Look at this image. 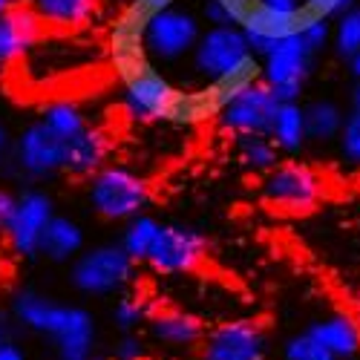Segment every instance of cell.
Masks as SVG:
<instances>
[{
	"label": "cell",
	"instance_id": "obj_1",
	"mask_svg": "<svg viewBox=\"0 0 360 360\" xmlns=\"http://www.w3.org/2000/svg\"><path fill=\"white\" fill-rule=\"evenodd\" d=\"M12 317L55 346L58 360H89L96 346V317L84 306H67L38 291H18Z\"/></svg>",
	"mask_w": 360,
	"mask_h": 360
},
{
	"label": "cell",
	"instance_id": "obj_2",
	"mask_svg": "<svg viewBox=\"0 0 360 360\" xmlns=\"http://www.w3.org/2000/svg\"><path fill=\"white\" fill-rule=\"evenodd\" d=\"M326 196V179L303 162H280L262 176V199L285 214H309Z\"/></svg>",
	"mask_w": 360,
	"mask_h": 360
},
{
	"label": "cell",
	"instance_id": "obj_3",
	"mask_svg": "<svg viewBox=\"0 0 360 360\" xmlns=\"http://www.w3.org/2000/svg\"><path fill=\"white\" fill-rule=\"evenodd\" d=\"M136 271V259L122 245H96L72 262V285L86 297L122 294Z\"/></svg>",
	"mask_w": 360,
	"mask_h": 360
},
{
	"label": "cell",
	"instance_id": "obj_4",
	"mask_svg": "<svg viewBox=\"0 0 360 360\" xmlns=\"http://www.w3.org/2000/svg\"><path fill=\"white\" fill-rule=\"evenodd\" d=\"M89 202L96 214L112 222H130L150 205V185L127 167H101L93 173Z\"/></svg>",
	"mask_w": 360,
	"mask_h": 360
},
{
	"label": "cell",
	"instance_id": "obj_5",
	"mask_svg": "<svg viewBox=\"0 0 360 360\" xmlns=\"http://www.w3.org/2000/svg\"><path fill=\"white\" fill-rule=\"evenodd\" d=\"M314 58L317 55L303 44L300 35L285 38L259 58L262 84L271 89L280 104L300 101V96H303V89H306V81L314 72Z\"/></svg>",
	"mask_w": 360,
	"mask_h": 360
},
{
	"label": "cell",
	"instance_id": "obj_6",
	"mask_svg": "<svg viewBox=\"0 0 360 360\" xmlns=\"http://www.w3.org/2000/svg\"><path fill=\"white\" fill-rule=\"evenodd\" d=\"M268 335L251 317H228L205 332L199 360H265Z\"/></svg>",
	"mask_w": 360,
	"mask_h": 360
},
{
	"label": "cell",
	"instance_id": "obj_7",
	"mask_svg": "<svg viewBox=\"0 0 360 360\" xmlns=\"http://www.w3.org/2000/svg\"><path fill=\"white\" fill-rule=\"evenodd\" d=\"M207 257L205 236L191 225H162L147 254V265L165 277H191Z\"/></svg>",
	"mask_w": 360,
	"mask_h": 360
},
{
	"label": "cell",
	"instance_id": "obj_8",
	"mask_svg": "<svg viewBox=\"0 0 360 360\" xmlns=\"http://www.w3.org/2000/svg\"><path fill=\"white\" fill-rule=\"evenodd\" d=\"M72 139L58 136L44 118L29 124L15 147V165L29 179H44L67 170V150Z\"/></svg>",
	"mask_w": 360,
	"mask_h": 360
},
{
	"label": "cell",
	"instance_id": "obj_9",
	"mask_svg": "<svg viewBox=\"0 0 360 360\" xmlns=\"http://www.w3.org/2000/svg\"><path fill=\"white\" fill-rule=\"evenodd\" d=\"M199 20L185 9H165L144 29V46L153 61H179L193 52L199 41Z\"/></svg>",
	"mask_w": 360,
	"mask_h": 360
},
{
	"label": "cell",
	"instance_id": "obj_10",
	"mask_svg": "<svg viewBox=\"0 0 360 360\" xmlns=\"http://www.w3.org/2000/svg\"><path fill=\"white\" fill-rule=\"evenodd\" d=\"M277 110L280 101L274 98V93L262 81H257L225 104L219 122L233 136H271Z\"/></svg>",
	"mask_w": 360,
	"mask_h": 360
},
{
	"label": "cell",
	"instance_id": "obj_11",
	"mask_svg": "<svg viewBox=\"0 0 360 360\" xmlns=\"http://www.w3.org/2000/svg\"><path fill=\"white\" fill-rule=\"evenodd\" d=\"M191 55H193V70L205 81H214L231 72L239 61H245L251 55V46L243 29L231 23V26H211L207 32H202Z\"/></svg>",
	"mask_w": 360,
	"mask_h": 360
},
{
	"label": "cell",
	"instance_id": "obj_12",
	"mask_svg": "<svg viewBox=\"0 0 360 360\" xmlns=\"http://www.w3.org/2000/svg\"><path fill=\"white\" fill-rule=\"evenodd\" d=\"M124 104H127V112L139 122H150V118H159V122H167L170 115V107H173V98L179 89L159 72L156 61L147 64L144 70L133 72L130 78H124Z\"/></svg>",
	"mask_w": 360,
	"mask_h": 360
},
{
	"label": "cell",
	"instance_id": "obj_13",
	"mask_svg": "<svg viewBox=\"0 0 360 360\" xmlns=\"http://www.w3.org/2000/svg\"><path fill=\"white\" fill-rule=\"evenodd\" d=\"M55 217L52 211V199L44 191H26L18 196L12 222L6 228V236L12 248L20 257H35L41 248V236L49 225V219Z\"/></svg>",
	"mask_w": 360,
	"mask_h": 360
},
{
	"label": "cell",
	"instance_id": "obj_14",
	"mask_svg": "<svg viewBox=\"0 0 360 360\" xmlns=\"http://www.w3.org/2000/svg\"><path fill=\"white\" fill-rule=\"evenodd\" d=\"M147 332H150V340H156L159 346H167V349H199L207 326L191 309L165 306L150 314Z\"/></svg>",
	"mask_w": 360,
	"mask_h": 360
},
{
	"label": "cell",
	"instance_id": "obj_15",
	"mask_svg": "<svg viewBox=\"0 0 360 360\" xmlns=\"http://www.w3.org/2000/svg\"><path fill=\"white\" fill-rule=\"evenodd\" d=\"M44 38V20L29 4L0 12V67L20 61Z\"/></svg>",
	"mask_w": 360,
	"mask_h": 360
},
{
	"label": "cell",
	"instance_id": "obj_16",
	"mask_svg": "<svg viewBox=\"0 0 360 360\" xmlns=\"http://www.w3.org/2000/svg\"><path fill=\"white\" fill-rule=\"evenodd\" d=\"M309 332L332 352L338 360H354L360 354V320L352 317L349 311H335L317 317Z\"/></svg>",
	"mask_w": 360,
	"mask_h": 360
},
{
	"label": "cell",
	"instance_id": "obj_17",
	"mask_svg": "<svg viewBox=\"0 0 360 360\" xmlns=\"http://www.w3.org/2000/svg\"><path fill=\"white\" fill-rule=\"evenodd\" d=\"M107 153H110V139L104 130L98 127H86L84 133H78L72 141H70V150H67V170L64 173H72V176H93L104 167L107 162Z\"/></svg>",
	"mask_w": 360,
	"mask_h": 360
},
{
	"label": "cell",
	"instance_id": "obj_18",
	"mask_svg": "<svg viewBox=\"0 0 360 360\" xmlns=\"http://www.w3.org/2000/svg\"><path fill=\"white\" fill-rule=\"evenodd\" d=\"M84 251V231L75 219L70 217H52L44 236H41V248L38 254H44L52 262H70Z\"/></svg>",
	"mask_w": 360,
	"mask_h": 360
},
{
	"label": "cell",
	"instance_id": "obj_19",
	"mask_svg": "<svg viewBox=\"0 0 360 360\" xmlns=\"http://www.w3.org/2000/svg\"><path fill=\"white\" fill-rule=\"evenodd\" d=\"M101 0H29V6L44 20V26L75 29L96 18Z\"/></svg>",
	"mask_w": 360,
	"mask_h": 360
},
{
	"label": "cell",
	"instance_id": "obj_20",
	"mask_svg": "<svg viewBox=\"0 0 360 360\" xmlns=\"http://www.w3.org/2000/svg\"><path fill=\"white\" fill-rule=\"evenodd\" d=\"M271 139L280 147V153H300L303 144L309 141L306 133V112L300 101H285L277 110L274 127H271Z\"/></svg>",
	"mask_w": 360,
	"mask_h": 360
},
{
	"label": "cell",
	"instance_id": "obj_21",
	"mask_svg": "<svg viewBox=\"0 0 360 360\" xmlns=\"http://www.w3.org/2000/svg\"><path fill=\"white\" fill-rule=\"evenodd\" d=\"M236 156L243 162V167L262 176L283 162L280 147L274 144L271 136H236Z\"/></svg>",
	"mask_w": 360,
	"mask_h": 360
},
{
	"label": "cell",
	"instance_id": "obj_22",
	"mask_svg": "<svg viewBox=\"0 0 360 360\" xmlns=\"http://www.w3.org/2000/svg\"><path fill=\"white\" fill-rule=\"evenodd\" d=\"M303 112H306V133H309V139H314V141H332V139L340 136L346 115H343V110L335 101L317 98V101L306 104Z\"/></svg>",
	"mask_w": 360,
	"mask_h": 360
},
{
	"label": "cell",
	"instance_id": "obj_23",
	"mask_svg": "<svg viewBox=\"0 0 360 360\" xmlns=\"http://www.w3.org/2000/svg\"><path fill=\"white\" fill-rule=\"evenodd\" d=\"M156 306L141 291H122V297L112 303V323L118 332H139V326H147Z\"/></svg>",
	"mask_w": 360,
	"mask_h": 360
},
{
	"label": "cell",
	"instance_id": "obj_24",
	"mask_svg": "<svg viewBox=\"0 0 360 360\" xmlns=\"http://www.w3.org/2000/svg\"><path fill=\"white\" fill-rule=\"evenodd\" d=\"M159 228H162V225H159L153 217L139 214V217H133V219L127 222L124 236H122V243H118V245H122L136 262H144L147 254H150V248H153V243H156Z\"/></svg>",
	"mask_w": 360,
	"mask_h": 360
},
{
	"label": "cell",
	"instance_id": "obj_25",
	"mask_svg": "<svg viewBox=\"0 0 360 360\" xmlns=\"http://www.w3.org/2000/svg\"><path fill=\"white\" fill-rule=\"evenodd\" d=\"M332 46L340 58H354L360 52V6H352L332 23Z\"/></svg>",
	"mask_w": 360,
	"mask_h": 360
},
{
	"label": "cell",
	"instance_id": "obj_26",
	"mask_svg": "<svg viewBox=\"0 0 360 360\" xmlns=\"http://www.w3.org/2000/svg\"><path fill=\"white\" fill-rule=\"evenodd\" d=\"M44 122L64 139H75L78 133H84L89 124L84 112L72 104V101H52L46 110H44Z\"/></svg>",
	"mask_w": 360,
	"mask_h": 360
},
{
	"label": "cell",
	"instance_id": "obj_27",
	"mask_svg": "<svg viewBox=\"0 0 360 360\" xmlns=\"http://www.w3.org/2000/svg\"><path fill=\"white\" fill-rule=\"evenodd\" d=\"M280 360H338L332 352H328L309 328L300 335H291L283 349H280Z\"/></svg>",
	"mask_w": 360,
	"mask_h": 360
},
{
	"label": "cell",
	"instance_id": "obj_28",
	"mask_svg": "<svg viewBox=\"0 0 360 360\" xmlns=\"http://www.w3.org/2000/svg\"><path fill=\"white\" fill-rule=\"evenodd\" d=\"M176 6V0H130V4L118 12V18L139 26V29H147V23L153 20L159 12Z\"/></svg>",
	"mask_w": 360,
	"mask_h": 360
},
{
	"label": "cell",
	"instance_id": "obj_29",
	"mask_svg": "<svg viewBox=\"0 0 360 360\" xmlns=\"http://www.w3.org/2000/svg\"><path fill=\"white\" fill-rule=\"evenodd\" d=\"M340 153L352 162V165H360V112H349L346 122H343V130H340Z\"/></svg>",
	"mask_w": 360,
	"mask_h": 360
},
{
	"label": "cell",
	"instance_id": "obj_30",
	"mask_svg": "<svg viewBox=\"0 0 360 360\" xmlns=\"http://www.w3.org/2000/svg\"><path fill=\"white\" fill-rule=\"evenodd\" d=\"M300 38H303V44L314 55H320L326 46H332V20H314V23H309Z\"/></svg>",
	"mask_w": 360,
	"mask_h": 360
},
{
	"label": "cell",
	"instance_id": "obj_31",
	"mask_svg": "<svg viewBox=\"0 0 360 360\" xmlns=\"http://www.w3.org/2000/svg\"><path fill=\"white\" fill-rule=\"evenodd\" d=\"M144 354H147V343L136 332H124L112 349L115 360H144Z\"/></svg>",
	"mask_w": 360,
	"mask_h": 360
},
{
	"label": "cell",
	"instance_id": "obj_32",
	"mask_svg": "<svg viewBox=\"0 0 360 360\" xmlns=\"http://www.w3.org/2000/svg\"><path fill=\"white\" fill-rule=\"evenodd\" d=\"M303 6L323 20H335L354 6V0H303Z\"/></svg>",
	"mask_w": 360,
	"mask_h": 360
},
{
	"label": "cell",
	"instance_id": "obj_33",
	"mask_svg": "<svg viewBox=\"0 0 360 360\" xmlns=\"http://www.w3.org/2000/svg\"><path fill=\"white\" fill-rule=\"evenodd\" d=\"M15 205H18V196L9 193L6 188H0V233H6L12 214H15Z\"/></svg>",
	"mask_w": 360,
	"mask_h": 360
},
{
	"label": "cell",
	"instance_id": "obj_34",
	"mask_svg": "<svg viewBox=\"0 0 360 360\" xmlns=\"http://www.w3.org/2000/svg\"><path fill=\"white\" fill-rule=\"evenodd\" d=\"M205 18H207V23H211V26H231L228 12L217 4V0H207V4H205Z\"/></svg>",
	"mask_w": 360,
	"mask_h": 360
},
{
	"label": "cell",
	"instance_id": "obj_35",
	"mask_svg": "<svg viewBox=\"0 0 360 360\" xmlns=\"http://www.w3.org/2000/svg\"><path fill=\"white\" fill-rule=\"evenodd\" d=\"M0 360H29V357H26V352H23L18 343L0 340Z\"/></svg>",
	"mask_w": 360,
	"mask_h": 360
},
{
	"label": "cell",
	"instance_id": "obj_36",
	"mask_svg": "<svg viewBox=\"0 0 360 360\" xmlns=\"http://www.w3.org/2000/svg\"><path fill=\"white\" fill-rule=\"evenodd\" d=\"M259 4L268 9H277V12H294L303 6V0H259Z\"/></svg>",
	"mask_w": 360,
	"mask_h": 360
},
{
	"label": "cell",
	"instance_id": "obj_37",
	"mask_svg": "<svg viewBox=\"0 0 360 360\" xmlns=\"http://www.w3.org/2000/svg\"><path fill=\"white\" fill-rule=\"evenodd\" d=\"M6 156H9V133L4 124H0V165H4Z\"/></svg>",
	"mask_w": 360,
	"mask_h": 360
},
{
	"label": "cell",
	"instance_id": "obj_38",
	"mask_svg": "<svg viewBox=\"0 0 360 360\" xmlns=\"http://www.w3.org/2000/svg\"><path fill=\"white\" fill-rule=\"evenodd\" d=\"M352 112H360V81H357L354 93H352Z\"/></svg>",
	"mask_w": 360,
	"mask_h": 360
},
{
	"label": "cell",
	"instance_id": "obj_39",
	"mask_svg": "<svg viewBox=\"0 0 360 360\" xmlns=\"http://www.w3.org/2000/svg\"><path fill=\"white\" fill-rule=\"evenodd\" d=\"M20 0H0V12H6V9H12V6H18Z\"/></svg>",
	"mask_w": 360,
	"mask_h": 360
},
{
	"label": "cell",
	"instance_id": "obj_40",
	"mask_svg": "<svg viewBox=\"0 0 360 360\" xmlns=\"http://www.w3.org/2000/svg\"><path fill=\"white\" fill-rule=\"evenodd\" d=\"M89 360H115V357H89Z\"/></svg>",
	"mask_w": 360,
	"mask_h": 360
},
{
	"label": "cell",
	"instance_id": "obj_41",
	"mask_svg": "<svg viewBox=\"0 0 360 360\" xmlns=\"http://www.w3.org/2000/svg\"><path fill=\"white\" fill-rule=\"evenodd\" d=\"M101 4H112V0H101Z\"/></svg>",
	"mask_w": 360,
	"mask_h": 360
}]
</instances>
